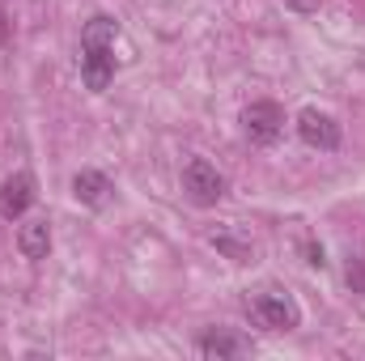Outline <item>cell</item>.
<instances>
[{
    "instance_id": "cell-10",
    "label": "cell",
    "mask_w": 365,
    "mask_h": 361,
    "mask_svg": "<svg viewBox=\"0 0 365 361\" xmlns=\"http://www.w3.org/2000/svg\"><path fill=\"white\" fill-rule=\"evenodd\" d=\"M115 39H119V26H115L106 13L90 17L86 30H81V47H115Z\"/></svg>"
},
{
    "instance_id": "cell-9",
    "label": "cell",
    "mask_w": 365,
    "mask_h": 361,
    "mask_svg": "<svg viewBox=\"0 0 365 361\" xmlns=\"http://www.w3.org/2000/svg\"><path fill=\"white\" fill-rule=\"evenodd\" d=\"M200 353L204 357H247L251 353V345L247 340H238V336H230V332H208L204 340H200Z\"/></svg>"
},
{
    "instance_id": "cell-12",
    "label": "cell",
    "mask_w": 365,
    "mask_h": 361,
    "mask_svg": "<svg viewBox=\"0 0 365 361\" xmlns=\"http://www.w3.org/2000/svg\"><path fill=\"white\" fill-rule=\"evenodd\" d=\"M284 4H289L293 13H314V9H319V0H284Z\"/></svg>"
},
{
    "instance_id": "cell-13",
    "label": "cell",
    "mask_w": 365,
    "mask_h": 361,
    "mask_svg": "<svg viewBox=\"0 0 365 361\" xmlns=\"http://www.w3.org/2000/svg\"><path fill=\"white\" fill-rule=\"evenodd\" d=\"M349 285L365 289V268H361V264H349Z\"/></svg>"
},
{
    "instance_id": "cell-2",
    "label": "cell",
    "mask_w": 365,
    "mask_h": 361,
    "mask_svg": "<svg viewBox=\"0 0 365 361\" xmlns=\"http://www.w3.org/2000/svg\"><path fill=\"white\" fill-rule=\"evenodd\" d=\"M242 132L251 136V145H272L276 136L284 132V111L276 106V102H251L247 111H242Z\"/></svg>"
},
{
    "instance_id": "cell-5",
    "label": "cell",
    "mask_w": 365,
    "mask_h": 361,
    "mask_svg": "<svg viewBox=\"0 0 365 361\" xmlns=\"http://www.w3.org/2000/svg\"><path fill=\"white\" fill-rule=\"evenodd\" d=\"M81 51H86L81 56V81L93 93H102L115 77V56H110V47H81Z\"/></svg>"
},
{
    "instance_id": "cell-3",
    "label": "cell",
    "mask_w": 365,
    "mask_h": 361,
    "mask_svg": "<svg viewBox=\"0 0 365 361\" xmlns=\"http://www.w3.org/2000/svg\"><path fill=\"white\" fill-rule=\"evenodd\" d=\"M182 191L195 200V204H217L225 195V179L217 175V166H208L204 158H191L182 166Z\"/></svg>"
},
{
    "instance_id": "cell-8",
    "label": "cell",
    "mask_w": 365,
    "mask_h": 361,
    "mask_svg": "<svg viewBox=\"0 0 365 361\" xmlns=\"http://www.w3.org/2000/svg\"><path fill=\"white\" fill-rule=\"evenodd\" d=\"M73 195H77L81 204H90V208H102L106 195H110V183H106V175H98V171H81V175L73 179Z\"/></svg>"
},
{
    "instance_id": "cell-11",
    "label": "cell",
    "mask_w": 365,
    "mask_h": 361,
    "mask_svg": "<svg viewBox=\"0 0 365 361\" xmlns=\"http://www.w3.org/2000/svg\"><path fill=\"white\" fill-rule=\"evenodd\" d=\"M212 247L225 251L230 260H251V243H238V238H230V234H212Z\"/></svg>"
},
{
    "instance_id": "cell-6",
    "label": "cell",
    "mask_w": 365,
    "mask_h": 361,
    "mask_svg": "<svg viewBox=\"0 0 365 361\" xmlns=\"http://www.w3.org/2000/svg\"><path fill=\"white\" fill-rule=\"evenodd\" d=\"M34 204V179L30 175H13V179L0 183V217H21L26 208Z\"/></svg>"
},
{
    "instance_id": "cell-4",
    "label": "cell",
    "mask_w": 365,
    "mask_h": 361,
    "mask_svg": "<svg viewBox=\"0 0 365 361\" xmlns=\"http://www.w3.org/2000/svg\"><path fill=\"white\" fill-rule=\"evenodd\" d=\"M297 136H302L310 149H323V153L340 149V123H336L327 111H314V106L297 115Z\"/></svg>"
},
{
    "instance_id": "cell-7",
    "label": "cell",
    "mask_w": 365,
    "mask_h": 361,
    "mask_svg": "<svg viewBox=\"0 0 365 361\" xmlns=\"http://www.w3.org/2000/svg\"><path fill=\"white\" fill-rule=\"evenodd\" d=\"M17 251H21L26 260H47V251H51V230H47V221H26V225L17 230Z\"/></svg>"
},
{
    "instance_id": "cell-1",
    "label": "cell",
    "mask_w": 365,
    "mask_h": 361,
    "mask_svg": "<svg viewBox=\"0 0 365 361\" xmlns=\"http://www.w3.org/2000/svg\"><path fill=\"white\" fill-rule=\"evenodd\" d=\"M247 310L268 332H289V327L302 323V310H297V302L289 293H255V298H247Z\"/></svg>"
}]
</instances>
